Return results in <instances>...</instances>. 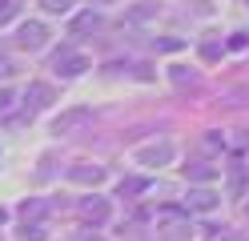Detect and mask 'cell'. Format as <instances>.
<instances>
[{
	"label": "cell",
	"mask_w": 249,
	"mask_h": 241,
	"mask_svg": "<svg viewBox=\"0 0 249 241\" xmlns=\"http://www.w3.org/2000/svg\"><path fill=\"white\" fill-rule=\"evenodd\" d=\"M76 213H81L85 221H92V225H105L113 209H108V201H105V197H97V193H89V197H81V201H76Z\"/></svg>",
	"instance_id": "cell-1"
},
{
	"label": "cell",
	"mask_w": 249,
	"mask_h": 241,
	"mask_svg": "<svg viewBox=\"0 0 249 241\" xmlns=\"http://www.w3.org/2000/svg\"><path fill=\"white\" fill-rule=\"evenodd\" d=\"M44 40H49V28H44L40 20H28L17 28V44L24 48V53H36V48H44Z\"/></svg>",
	"instance_id": "cell-2"
},
{
	"label": "cell",
	"mask_w": 249,
	"mask_h": 241,
	"mask_svg": "<svg viewBox=\"0 0 249 241\" xmlns=\"http://www.w3.org/2000/svg\"><path fill=\"white\" fill-rule=\"evenodd\" d=\"M173 161V145L161 141V145H145V149H137V165H145V169H161Z\"/></svg>",
	"instance_id": "cell-3"
},
{
	"label": "cell",
	"mask_w": 249,
	"mask_h": 241,
	"mask_svg": "<svg viewBox=\"0 0 249 241\" xmlns=\"http://www.w3.org/2000/svg\"><path fill=\"white\" fill-rule=\"evenodd\" d=\"M89 121H92V109H85V105H81V109H69V112H60V117L53 121V133H56V137H69L72 129H81V125H89Z\"/></svg>",
	"instance_id": "cell-4"
},
{
	"label": "cell",
	"mask_w": 249,
	"mask_h": 241,
	"mask_svg": "<svg viewBox=\"0 0 249 241\" xmlns=\"http://www.w3.org/2000/svg\"><path fill=\"white\" fill-rule=\"evenodd\" d=\"M53 69H56L60 76H81V73L89 69V56H85V53H72V48H65V53H56Z\"/></svg>",
	"instance_id": "cell-5"
},
{
	"label": "cell",
	"mask_w": 249,
	"mask_h": 241,
	"mask_svg": "<svg viewBox=\"0 0 249 241\" xmlns=\"http://www.w3.org/2000/svg\"><path fill=\"white\" fill-rule=\"evenodd\" d=\"M185 205H189V209H197V213H213V209L221 205V197H217L213 189H189Z\"/></svg>",
	"instance_id": "cell-6"
},
{
	"label": "cell",
	"mask_w": 249,
	"mask_h": 241,
	"mask_svg": "<svg viewBox=\"0 0 249 241\" xmlns=\"http://www.w3.org/2000/svg\"><path fill=\"white\" fill-rule=\"evenodd\" d=\"M24 105H33V109L53 105V85H44V80H33V85L24 89Z\"/></svg>",
	"instance_id": "cell-7"
},
{
	"label": "cell",
	"mask_w": 249,
	"mask_h": 241,
	"mask_svg": "<svg viewBox=\"0 0 249 241\" xmlns=\"http://www.w3.org/2000/svg\"><path fill=\"white\" fill-rule=\"evenodd\" d=\"M69 177H72V181H81V185H101L105 181V169L101 165H72Z\"/></svg>",
	"instance_id": "cell-8"
},
{
	"label": "cell",
	"mask_w": 249,
	"mask_h": 241,
	"mask_svg": "<svg viewBox=\"0 0 249 241\" xmlns=\"http://www.w3.org/2000/svg\"><path fill=\"white\" fill-rule=\"evenodd\" d=\"M185 177L197 181V185H205V181H213V177H217V169L209 165V161H189V165H185Z\"/></svg>",
	"instance_id": "cell-9"
},
{
	"label": "cell",
	"mask_w": 249,
	"mask_h": 241,
	"mask_svg": "<svg viewBox=\"0 0 249 241\" xmlns=\"http://www.w3.org/2000/svg\"><path fill=\"white\" fill-rule=\"evenodd\" d=\"M169 80L181 85V89H185V85L193 89V85H201V73H197V69H185V64H173V69H169Z\"/></svg>",
	"instance_id": "cell-10"
},
{
	"label": "cell",
	"mask_w": 249,
	"mask_h": 241,
	"mask_svg": "<svg viewBox=\"0 0 249 241\" xmlns=\"http://www.w3.org/2000/svg\"><path fill=\"white\" fill-rule=\"evenodd\" d=\"M145 189H149V181H145V177H129V181H121V185H117V193H121V197H141Z\"/></svg>",
	"instance_id": "cell-11"
},
{
	"label": "cell",
	"mask_w": 249,
	"mask_h": 241,
	"mask_svg": "<svg viewBox=\"0 0 249 241\" xmlns=\"http://www.w3.org/2000/svg\"><path fill=\"white\" fill-rule=\"evenodd\" d=\"M92 28H101V12H85L72 20V32H92Z\"/></svg>",
	"instance_id": "cell-12"
},
{
	"label": "cell",
	"mask_w": 249,
	"mask_h": 241,
	"mask_svg": "<svg viewBox=\"0 0 249 241\" xmlns=\"http://www.w3.org/2000/svg\"><path fill=\"white\" fill-rule=\"evenodd\" d=\"M40 8L53 16H65V12H72V0H40Z\"/></svg>",
	"instance_id": "cell-13"
},
{
	"label": "cell",
	"mask_w": 249,
	"mask_h": 241,
	"mask_svg": "<svg viewBox=\"0 0 249 241\" xmlns=\"http://www.w3.org/2000/svg\"><path fill=\"white\" fill-rule=\"evenodd\" d=\"M17 12H20V0H0V24L17 20Z\"/></svg>",
	"instance_id": "cell-14"
},
{
	"label": "cell",
	"mask_w": 249,
	"mask_h": 241,
	"mask_svg": "<svg viewBox=\"0 0 249 241\" xmlns=\"http://www.w3.org/2000/svg\"><path fill=\"white\" fill-rule=\"evenodd\" d=\"M221 53H225V48L217 44L213 37H209V40H201V56H205V60H221Z\"/></svg>",
	"instance_id": "cell-15"
},
{
	"label": "cell",
	"mask_w": 249,
	"mask_h": 241,
	"mask_svg": "<svg viewBox=\"0 0 249 241\" xmlns=\"http://www.w3.org/2000/svg\"><path fill=\"white\" fill-rule=\"evenodd\" d=\"M201 149H205V153H221V149H225V137H221V133H205Z\"/></svg>",
	"instance_id": "cell-16"
},
{
	"label": "cell",
	"mask_w": 249,
	"mask_h": 241,
	"mask_svg": "<svg viewBox=\"0 0 249 241\" xmlns=\"http://www.w3.org/2000/svg\"><path fill=\"white\" fill-rule=\"evenodd\" d=\"M153 48H157V53H177V48H185V40H177V37H161V40H153Z\"/></svg>",
	"instance_id": "cell-17"
},
{
	"label": "cell",
	"mask_w": 249,
	"mask_h": 241,
	"mask_svg": "<svg viewBox=\"0 0 249 241\" xmlns=\"http://www.w3.org/2000/svg\"><path fill=\"white\" fill-rule=\"evenodd\" d=\"M20 217H24V221H28V217H44V201H36V197L24 201V205H20Z\"/></svg>",
	"instance_id": "cell-18"
},
{
	"label": "cell",
	"mask_w": 249,
	"mask_h": 241,
	"mask_svg": "<svg viewBox=\"0 0 249 241\" xmlns=\"http://www.w3.org/2000/svg\"><path fill=\"white\" fill-rule=\"evenodd\" d=\"M24 241H44L49 233H44V225H24V233H20Z\"/></svg>",
	"instance_id": "cell-19"
},
{
	"label": "cell",
	"mask_w": 249,
	"mask_h": 241,
	"mask_svg": "<svg viewBox=\"0 0 249 241\" xmlns=\"http://www.w3.org/2000/svg\"><path fill=\"white\" fill-rule=\"evenodd\" d=\"M245 44H249L245 32H233V37H229V48H245Z\"/></svg>",
	"instance_id": "cell-20"
},
{
	"label": "cell",
	"mask_w": 249,
	"mask_h": 241,
	"mask_svg": "<svg viewBox=\"0 0 249 241\" xmlns=\"http://www.w3.org/2000/svg\"><path fill=\"white\" fill-rule=\"evenodd\" d=\"M8 105H12V93H8V89H0V112H8Z\"/></svg>",
	"instance_id": "cell-21"
},
{
	"label": "cell",
	"mask_w": 249,
	"mask_h": 241,
	"mask_svg": "<svg viewBox=\"0 0 249 241\" xmlns=\"http://www.w3.org/2000/svg\"><path fill=\"white\" fill-rule=\"evenodd\" d=\"M97 4H113V0H97Z\"/></svg>",
	"instance_id": "cell-22"
},
{
	"label": "cell",
	"mask_w": 249,
	"mask_h": 241,
	"mask_svg": "<svg viewBox=\"0 0 249 241\" xmlns=\"http://www.w3.org/2000/svg\"><path fill=\"white\" fill-rule=\"evenodd\" d=\"M0 221H4V209H0Z\"/></svg>",
	"instance_id": "cell-23"
},
{
	"label": "cell",
	"mask_w": 249,
	"mask_h": 241,
	"mask_svg": "<svg viewBox=\"0 0 249 241\" xmlns=\"http://www.w3.org/2000/svg\"><path fill=\"white\" fill-rule=\"evenodd\" d=\"M229 241H241V237H229Z\"/></svg>",
	"instance_id": "cell-24"
},
{
	"label": "cell",
	"mask_w": 249,
	"mask_h": 241,
	"mask_svg": "<svg viewBox=\"0 0 249 241\" xmlns=\"http://www.w3.org/2000/svg\"><path fill=\"white\" fill-rule=\"evenodd\" d=\"M245 213H249V205H245Z\"/></svg>",
	"instance_id": "cell-25"
}]
</instances>
